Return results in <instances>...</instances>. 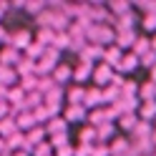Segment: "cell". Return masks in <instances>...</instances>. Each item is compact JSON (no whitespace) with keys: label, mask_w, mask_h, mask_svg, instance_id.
I'll use <instances>...</instances> for the list:
<instances>
[{"label":"cell","mask_w":156,"mask_h":156,"mask_svg":"<svg viewBox=\"0 0 156 156\" xmlns=\"http://www.w3.org/2000/svg\"><path fill=\"white\" fill-rule=\"evenodd\" d=\"M91 156H111V151H108V144L96 141V144H93V149H91Z\"/></svg>","instance_id":"47"},{"label":"cell","mask_w":156,"mask_h":156,"mask_svg":"<svg viewBox=\"0 0 156 156\" xmlns=\"http://www.w3.org/2000/svg\"><path fill=\"white\" fill-rule=\"evenodd\" d=\"M129 10H131V3H126V0H123V3H111V5H108V13H111L113 18H119V15L129 13Z\"/></svg>","instance_id":"40"},{"label":"cell","mask_w":156,"mask_h":156,"mask_svg":"<svg viewBox=\"0 0 156 156\" xmlns=\"http://www.w3.org/2000/svg\"><path fill=\"white\" fill-rule=\"evenodd\" d=\"M139 98H136V96H121V98L119 101H116L113 106H116V108H119V113L123 116V113H136V111H139Z\"/></svg>","instance_id":"15"},{"label":"cell","mask_w":156,"mask_h":156,"mask_svg":"<svg viewBox=\"0 0 156 156\" xmlns=\"http://www.w3.org/2000/svg\"><path fill=\"white\" fill-rule=\"evenodd\" d=\"M136 116H139V121H149V123H154V119H156V101H141Z\"/></svg>","instance_id":"16"},{"label":"cell","mask_w":156,"mask_h":156,"mask_svg":"<svg viewBox=\"0 0 156 156\" xmlns=\"http://www.w3.org/2000/svg\"><path fill=\"white\" fill-rule=\"evenodd\" d=\"M13 156H30V154H25V151H13Z\"/></svg>","instance_id":"56"},{"label":"cell","mask_w":156,"mask_h":156,"mask_svg":"<svg viewBox=\"0 0 156 156\" xmlns=\"http://www.w3.org/2000/svg\"><path fill=\"white\" fill-rule=\"evenodd\" d=\"M83 98H86V86L71 83V86L66 88V101H68V106H83Z\"/></svg>","instance_id":"12"},{"label":"cell","mask_w":156,"mask_h":156,"mask_svg":"<svg viewBox=\"0 0 156 156\" xmlns=\"http://www.w3.org/2000/svg\"><path fill=\"white\" fill-rule=\"evenodd\" d=\"M63 121L71 126V123H86V116H88V111L83 108V106H66L63 108Z\"/></svg>","instance_id":"6"},{"label":"cell","mask_w":156,"mask_h":156,"mask_svg":"<svg viewBox=\"0 0 156 156\" xmlns=\"http://www.w3.org/2000/svg\"><path fill=\"white\" fill-rule=\"evenodd\" d=\"M66 144H71L68 141V133H55V136H48V146L55 151V149H61V146H66Z\"/></svg>","instance_id":"39"},{"label":"cell","mask_w":156,"mask_h":156,"mask_svg":"<svg viewBox=\"0 0 156 156\" xmlns=\"http://www.w3.org/2000/svg\"><path fill=\"white\" fill-rule=\"evenodd\" d=\"M30 156H53V149L48 146V141H43V144H38V146H33V151H30Z\"/></svg>","instance_id":"45"},{"label":"cell","mask_w":156,"mask_h":156,"mask_svg":"<svg viewBox=\"0 0 156 156\" xmlns=\"http://www.w3.org/2000/svg\"><path fill=\"white\" fill-rule=\"evenodd\" d=\"M15 73H18V78H25V76H35V61H28V58H20V63L15 66Z\"/></svg>","instance_id":"31"},{"label":"cell","mask_w":156,"mask_h":156,"mask_svg":"<svg viewBox=\"0 0 156 156\" xmlns=\"http://www.w3.org/2000/svg\"><path fill=\"white\" fill-rule=\"evenodd\" d=\"M53 35H55V33L51 30V28H41V30H35V33H33V41L41 45V48H48V45L53 43Z\"/></svg>","instance_id":"28"},{"label":"cell","mask_w":156,"mask_h":156,"mask_svg":"<svg viewBox=\"0 0 156 156\" xmlns=\"http://www.w3.org/2000/svg\"><path fill=\"white\" fill-rule=\"evenodd\" d=\"M136 93H139V83L131 81V78H126L123 86H121V96H136Z\"/></svg>","instance_id":"43"},{"label":"cell","mask_w":156,"mask_h":156,"mask_svg":"<svg viewBox=\"0 0 156 156\" xmlns=\"http://www.w3.org/2000/svg\"><path fill=\"white\" fill-rule=\"evenodd\" d=\"M15 131H18L15 119H13V116H5V119L0 121V139H8V136H13Z\"/></svg>","instance_id":"34"},{"label":"cell","mask_w":156,"mask_h":156,"mask_svg":"<svg viewBox=\"0 0 156 156\" xmlns=\"http://www.w3.org/2000/svg\"><path fill=\"white\" fill-rule=\"evenodd\" d=\"M151 51V43H149V35H144V33H139V38L133 41V45H131V53L136 55V58H141L144 53H149Z\"/></svg>","instance_id":"25"},{"label":"cell","mask_w":156,"mask_h":156,"mask_svg":"<svg viewBox=\"0 0 156 156\" xmlns=\"http://www.w3.org/2000/svg\"><path fill=\"white\" fill-rule=\"evenodd\" d=\"M71 76H73V66L71 63H58L55 68H53V73H51V78H53V83L55 86H61V88H66L68 83H71Z\"/></svg>","instance_id":"3"},{"label":"cell","mask_w":156,"mask_h":156,"mask_svg":"<svg viewBox=\"0 0 156 156\" xmlns=\"http://www.w3.org/2000/svg\"><path fill=\"white\" fill-rule=\"evenodd\" d=\"M149 43H151V51L156 53V33H154V35H149Z\"/></svg>","instance_id":"54"},{"label":"cell","mask_w":156,"mask_h":156,"mask_svg":"<svg viewBox=\"0 0 156 156\" xmlns=\"http://www.w3.org/2000/svg\"><path fill=\"white\" fill-rule=\"evenodd\" d=\"M136 123H139V116L136 113H123V116H119V121H116V131H121V136H129Z\"/></svg>","instance_id":"13"},{"label":"cell","mask_w":156,"mask_h":156,"mask_svg":"<svg viewBox=\"0 0 156 156\" xmlns=\"http://www.w3.org/2000/svg\"><path fill=\"white\" fill-rule=\"evenodd\" d=\"M20 58H23V53L15 51V48H10V45H3V48H0V66L15 68L18 63H20Z\"/></svg>","instance_id":"10"},{"label":"cell","mask_w":156,"mask_h":156,"mask_svg":"<svg viewBox=\"0 0 156 156\" xmlns=\"http://www.w3.org/2000/svg\"><path fill=\"white\" fill-rule=\"evenodd\" d=\"M91 149H93V144H78V146H73V156H91Z\"/></svg>","instance_id":"49"},{"label":"cell","mask_w":156,"mask_h":156,"mask_svg":"<svg viewBox=\"0 0 156 156\" xmlns=\"http://www.w3.org/2000/svg\"><path fill=\"white\" fill-rule=\"evenodd\" d=\"M0 86H5V88H13V86H18V73H15V68L0 66Z\"/></svg>","instance_id":"24"},{"label":"cell","mask_w":156,"mask_h":156,"mask_svg":"<svg viewBox=\"0 0 156 156\" xmlns=\"http://www.w3.org/2000/svg\"><path fill=\"white\" fill-rule=\"evenodd\" d=\"M91 73H93V63L78 61V63L73 66V76H71V83H76V86H86V81H91Z\"/></svg>","instance_id":"4"},{"label":"cell","mask_w":156,"mask_h":156,"mask_svg":"<svg viewBox=\"0 0 156 156\" xmlns=\"http://www.w3.org/2000/svg\"><path fill=\"white\" fill-rule=\"evenodd\" d=\"M136 98H139V101H156V83H151V81L139 83V93H136Z\"/></svg>","instance_id":"22"},{"label":"cell","mask_w":156,"mask_h":156,"mask_svg":"<svg viewBox=\"0 0 156 156\" xmlns=\"http://www.w3.org/2000/svg\"><path fill=\"white\" fill-rule=\"evenodd\" d=\"M121 58H123V51H119L116 45H108V48H103V61H101V63L116 68V66L121 63Z\"/></svg>","instance_id":"19"},{"label":"cell","mask_w":156,"mask_h":156,"mask_svg":"<svg viewBox=\"0 0 156 156\" xmlns=\"http://www.w3.org/2000/svg\"><path fill=\"white\" fill-rule=\"evenodd\" d=\"M136 25H139V13L131 8L129 13H123V15H119L113 20V30L116 33H119V30H136Z\"/></svg>","instance_id":"5"},{"label":"cell","mask_w":156,"mask_h":156,"mask_svg":"<svg viewBox=\"0 0 156 156\" xmlns=\"http://www.w3.org/2000/svg\"><path fill=\"white\" fill-rule=\"evenodd\" d=\"M10 10V3H5V0H0V20L5 18V13Z\"/></svg>","instance_id":"52"},{"label":"cell","mask_w":156,"mask_h":156,"mask_svg":"<svg viewBox=\"0 0 156 156\" xmlns=\"http://www.w3.org/2000/svg\"><path fill=\"white\" fill-rule=\"evenodd\" d=\"M136 68H139V58H136L131 51L129 53H123V58H121V63L113 68L116 73H121V76H129V73H133Z\"/></svg>","instance_id":"11"},{"label":"cell","mask_w":156,"mask_h":156,"mask_svg":"<svg viewBox=\"0 0 156 156\" xmlns=\"http://www.w3.org/2000/svg\"><path fill=\"white\" fill-rule=\"evenodd\" d=\"M45 139H48V136H45V129H43V126H35V129H30V131L25 133V141L30 144V146H38V144H43Z\"/></svg>","instance_id":"30"},{"label":"cell","mask_w":156,"mask_h":156,"mask_svg":"<svg viewBox=\"0 0 156 156\" xmlns=\"http://www.w3.org/2000/svg\"><path fill=\"white\" fill-rule=\"evenodd\" d=\"M53 156H73V144H66V146H61V149H55Z\"/></svg>","instance_id":"50"},{"label":"cell","mask_w":156,"mask_h":156,"mask_svg":"<svg viewBox=\"0 0 156 156\" xmlns=\"http://www.w3.org/2000/svg\"><path fill=\"white\" fill-rule=\"evenodd\" d=\"M154 66H156V53H154V51L144 53V55L139 58V68H146V71H151Z\"/></svg>","instance_id":"41"},{"label":"cell","mask_w":156,"mask_h":156,"mask_svg":"<svg viewBox=\"0 0 156 156\" xmlns=\"http://www.w3.org/2000/svg\"><path fill=\"white\" fill-rule=\"evenodd\" d=\"M121 156H126V154H121Z\"/></svg>","instance_id":"59"},{"label":"cell","mask_w":156,"mask_h":156,"mask_svg":"<svg viewBox=\"0 0 156 156\" xmlns=\"http://www.w3.org/2000/svg\"><path fill=\"white\" fill-rule=\"evenodd\" d=\"M0 156H13V154H10V151H3V154H0Z\"/></svg>","instance_id":"57"},{"label":"cell","mask_w":156,"mask_h":156,"mask_svg":"<svg viewBox=\"0 0 156 156\" xmlns=\"http://www.w3.org/2000/svg\"><path fill=\"white\" fill-rule=\"evenodd\" d=\"M33 20H35V28H38V30H41V28H53L55 13H51V10H48V5H45V10H43V13H38Z\"/></svg>","instance_id":"27"},{"label":"cell","mask_w":156,"mask_h":156,"mask_svg":"<svg viewBox=\"0 0 156 156\" xmlns=\"http://www.w3.org/2000/svg\"><path fill=\"white\" fill-rule=\"evenodd\" d=\"M101 91H103V106H111V103H116L121 98V91L113 88V86H106V88H101Z\"/></svg>","instance_id":"37"},{"label":"cell","mask_w":156,"mask_h":156,"mask_svg":"<svg viewBox=\"0 0 156 156\" xmlns=\"http://www.w3.org/2000/svg\"><path fill=\"white\" fill-rule=\"evenodd\" d=\"M43 58H48V61H53V63H61V58H63V53H58L55 48H51V45H48L45 51H43Z\"/></svg>","instance_id":"48"},{"label":"cell","mask_w":156,"mask_h":156,"mask_svg":"<svg viewBox=\"0 0 156 156\" xmlns=\"http://www.w3.org/2000/svg\"><path fill=\"white\" fill-rule=\"evenodd\" d=\"M78 139H81V144H96V129L88 123L81 126V131H78Z\"/></svg>","instance_id":"35"},{"label":"cell","mask_w":156,"mask_h":156,"mask_svg":"<svg viewBox=\"0 0 156 156\" xmlns=\"http://www.w3.org/2000/svg\"><path fill=\"white\" fill-rule=\"evenodd\" d=\"M111 139H116V123H101L98 129H96V141L108 144Z\"/></svg>","instance_id":"20"},{"label":"cell","mask_w":156,"mask_h":156,"mask_svg":"<svg viewBox=\"0 0 156 156\" xmlns=\"http://www.w3.org/2000/svg\"><path fill=\"white\" fill-rule=\"evenodd\" d=\"M151 131H154V123L139 121V123L133 126V131L129 133V139H131V141H146V139H151Z\"/></svg>","instance_id":"14"},{"label":"cell","mask_w":156,"mask_h":156,"mask_svg":"<svg viewBox=\"0 0 156 156\" xmlns=\"http://www.w3.org/2000/svg\"><path fill=\"white\" fill-rule=\"evenodd\" d=\"M139 25H141V33L144 35H154L156 33V13H146V15H139Z\"/></svg>","instance_id":"26"},{"label":"cell","mask_w":156,"mask_h":156,"mask_svg":"<svg viewBox=\"0 0 156 156\" xmlns=\"http://www.w3.org/2000/svg\"><path fill=\"white\" fill-rule=\"evenodd\" d=\"M154 129H156V119H154Z\"/></svg>","instance_id":"58"},{"label":"cell","mask_w":156,"mask_h":156,"mask_svg":"<svg viewBox=\"0 0 156 156\" xmlns=\"http://www.w3.org/2000/svg\"><path fill=\"white\" fill-rule=\"evenodd\" d=\"M23 103H25V111H35L38 106H43V96L38 91L35 93H25V101Z\"/></svg>","instance_id":"36"},{"label":"cell","mask_w":156,"mask_h":156,"mask_svg":"<svg viewBox=\"0 0 156 156\" xmlns=\"http://www.w3.org/2000/svg\"><path fill=\"white\" fill-rule=\"evenodd\" d=\"M149 81H151V83H156V66L149 71Z\"/></svg>","instance_id":"55"},{"label":"cell","mask_w":156,"mask_h":156,"mask_svg":"<svg viewBox=\"0 0 156 156\" xmlns=\"http://www.w3.org/2000/svg\"><path fill=\"white\" fill-rule=\"evenodd\" d=\"M83 48H86V38H71V45H68V51H71V53L81 55Z\"/></svg>","instance_id":"46"},{"label":"cell","mask_w":156,"mask_h":156,"mask_svg":"<svg viewBox=\"0 0 156 156\" xmlns=\"http://www.w3.org/2000/svg\"><path fill=\"white\" fill-rule=\"evenodd\" d=\"M53 86H55V83H53V78H51V76L38 78V93H41V96H43V93H48V91L53 88Z\"/></svg>","instance_id":"44"},{"label":"cell","mask_w":156,"mask_h":156,"mask_svg":"<svg viewBox=\"0 0 156 156\" xmlns=\"http://www.w3.org/2000/svg\"><path fill=\"white\" fill-rule=\"evenodd\" d=\"M108 151H111V156L126 154L129 151V136H116V139H111L108 141Z\"/></svg>","instance_id":"21"},{"label":"cell","mask_w":156,"mask_h":156,"mask_svg":"<svg viewBox=\"0 0 156 156\" xmlns=\"http://www.w3.org/2000/svg\"><path fill=\"white\" fill-rule=\"evenodd\" d=\"M111 76H113V68L106 66V63H96L93 66V73H91V81L96 88H106L111 83Z\"/></svg>","instance_id":"2"},{"label":"cell","mask_w":156,"mask_h":156,"mask_svg":"<svg viewBox=\"0 0 156 156\" xmlns=\"http://www.w3.org/2000/svg\"><path fill=\"white\" fill-rule=\"evenodd\" d=\"M68 45H71V35H68V33H55V35H53L51 48H55L58 53H66V51H68Z\"/></svg>","instance_id":"33"},{"label":"cell","mask_w":156,"mask_h":156,"mask_svg":"<svg viewBox=\"0 0 156 156\" xmlns=\"http://www.w3.org/2000/svg\"><path fill=\"white\" fill-rule=\"evenodd\" d=\"M43 129H45V136H55V133H68V129H71V126L63 121V116H55V119H51V121L43 126Z\"/></svg>","instance_id":"17"},{"label":"cell","mask_w":156,"mask_h":156,"mask_svg":"<svg viewBox=\"0 0 156 156\" xmlns=\"http://www.w3.org/2000/svg\"><path fill=\"white\" fill-rule=\"evenodd\" d=\"M45 5H48V3H43V0H35V3H25V5H23V10H25V13H30V15L35 18L38 13H43V10H45Z\"/></svg>","instance_id":"42"},{"label":"cell","mask_w":156,"mask_h":156,"mask_svg":"<svg viewBox=\"0 0 156 156\" xmlns=\"http://www.w3.org/2000/svg\"><path fill=\"white\" fill-rule=\"evenodd\" d=\"M136 38H139V30H119V33H116V38H113V45L119 48V51L129 53Z\"/></svg>","instance_id":"7"},{"label":"cell","mask_w":156,"mask_h":156,"mask_svg":"<svg viewBox=\"0 0 156 156\" xmlns=\"http://www.w3.org/2000/svg\"><path fill=\"white\" fill-rule=\"evenodd\" d=\"M5 146H8V151H20L23 146H25V133H20V131H15L13 136H8L5 139Z\"/></svg>","instance_id":"29"},{"label":"cell","mask_w":156,"mask_h":156,"mask_svg":"<svg viewBox=\"0 0 156 156\" xmlns=\"http://www.w3.org/2000/svg\"><path fill=\"white\" fill-rule=\"evenodd\" d=\"M15 126H18V131H20V133H28L30 129H35L38 123H35V119H33L30 111H23V113L15 116Z\"/></svg>","instance_id":"18"},{"label":"cell","mask_w":156,"mask_h":156,"mask_svg":"<svg viewBox=\"0 0 156 156\" xmlns=\"http://www.w3.org/2000/svg\"><path fill=\"white\" fill-rule=\"evenodd\" d=\"M103 106V91L91 86V88H86V98H83V108L86 111H93V108H101Z\"/></svg>","instance_id":"8"},{"label":"cell","mask_w":156,"mask_h":156,"mask_svg":"<svg viewBox=\"0 0 156 156\" xmlns=\"http://www.w3.org/2000/svg\"><path fill=\"white\" fill-rule=\"evenodd\" d=\"M86 123H88V126H93V129H98L101 123H106V119H103V111H101V108H93V111H88V116H86Z\"/></svg>","instance_id":"38"},{"label":"cell","mask_w":156,"mask_h":156,"mask_svg":"<svg viewBox=\"0 0 156 156\" xmlns=\"http://www.w3.org/2000/svg\"><path fill=\"white\" fill-rule=\"evenodd\" d=\"M5 116H10V106H8V103H0V121H3Z\"/></svg>","instance_id":"53"},{"label":"cell","mask_w":156,"mask_h":156,"mask_svg":"<svg viewBox=\"0 0 156 156\" xmlns=\"http://www.w3.org/2000/svg\"><path fill=\"white\" fill-rule=\"evenodd\" d=\"M8 35H10V30H5V28H3V23H0V48H3V45H8Z\"/></svg>","instance_id":"51"},{"label":"cell","mask_w":156,"mask_h":156,"mask_svg":"<svg viewBox=\"0 0 156 156\" xmlns=\"http://www.w3.org/2000/svg\"><path fill=\"white\" fill-rule=\"evenodd\" d=\"M76 61H86V63H101L103 61V48L101 45H91V43H86V48L81 51V55L76 58Z\"/></svg>","instance_id":"9"},{"label":"cell","mask_w":156,"mask_h":156,"mask_svg":"<svg viewBox=\"0 0 156 156\" xmlns=\"http://www.w3.org/2000/svg\"><path fill=\"white\" fill-rule=\"evenodd\" d=\"M30 43H33V33L28 30V28H15V30L8 35V45L15 48V51H20V53H23Z\"/></svg>","instance_id":"1"},{"label":"cell","mask_w":156,"mask_h":156,"mask_svg":"<svg viewBox=\"0 0 156 156\" xmlns=\"http://www.w3.org/2000/svg\"><path fill=\"white\" fill-rule=\"evenodd\" d=\"M63 98H66V88L61 86H53L48 93H43V103H53V106H63Z\"/></svg>","instance_id":"23"},{"label":"cell","mask_w":156,"mask_h":156,"mask_svg":"<svg viewBox=\"0 0 156 156\" xmlns=\"http://www.w3.org/2000/svg\"><path fill=\"white\" fill-rule=\"evenodd\" d=\"M18 88L23 93H35L38 91V76H25V78H18Z\"/></svg>","instance_id":"32"}]
</instances>
